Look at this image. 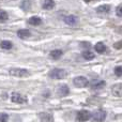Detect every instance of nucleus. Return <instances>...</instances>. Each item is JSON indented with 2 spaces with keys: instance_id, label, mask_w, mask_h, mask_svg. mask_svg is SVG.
I'll use <instances>...</instances> for the list:
<instances>
[{
  "instance_id": "23",
  "label": "nucleus",
  "mask_w": 122,
  "mask_h": 122,
  "mask_svg": "<svg viewBox=\"0 0 122 122\" xmlns=\"http://www.w3.org/2000/svg\"><path fill=\"white\" fill-rule=\"evenodd\" d=\"M115 74H116L117 76H122V66L115 67Z\"/></svg>"
},
{
  "instance_id": "26",
  "label": "nucleus",
  "mask_w": 122,
  "mask_h": 122,
  "mask_svg": "<svg viewBox=\"0 0 122 122\" xmlns=\"http://www.w3.org/2000/svg\"><path fill=\"white\" fill-rule=\"evenodd\" d=\"M80 46L81 47H90L91 44L88 43V42H82V43H80Z\"/></svg>"
},
{
  "instance_id": "6",
  "label": "nucleus",
  "mask_w": 122,
  "mask_h": 122,
  "mask_svg": "<svg viewBox=\"0 0 122 122\" xmlns=\"http://www.w3.org/2000/svg\"><path fill=\"white\" fill-rule=\"evenodd\" d=\"M91 114L88 110H79L77 112V120L80 122H86L90 119Z\"/></svg>"
},
{
  "instance_id": "7",
  "label": "nucleus",
  "mask_w": 122,
  "mask_h": 122,
  "mask_svg": "<svg viewBox=\"0 0 122 122\" xmlns=\"http://www.w3.org/2000/svg\"><path fill=\"white\" fill-rule=\"evenodd\" d=\"M64 23L67 24L70 26H76L78 24V17L75 16V15H67V16L64 17Z\"/></svg>"
},
{
  "instance_id": "13",
  "label": "nucleus",
  "mask_w": 122,
  "mask_h": 122,
  "mask_svg": "<svg viewBox=\"0 0 122 122\" xmlns=\"http://www.w3.org/2000/svg\"><path fill=\"white\" fill-rule=\"evenodd\" d=\"M30 31L28 29H20L17 31V36L20 39H28L30 36Z\"/></svg>"
},
{
  "instance_id": "3",
  "label": "nucleus",
  "mask_w": 122,
  "mask_h": 122,
  "mask_svg": "<svg viewBox=\"0 0 122 122\" xmlns=\"http://www.w3.org/2000/svg\"><path fill=\"white\" fill-rule=\"evenodd\" d=\"M11 101L16 104H27L28 103L27 97L20 94V93H17V92H14L11 95Z\"/></svg>"
},
{
  "instance_id": "2",
  "label": "nucleus",
  "mask_w": 122,
  "mask_h": 122,
  "mask_svg": "<svg viewBox=\"0 0 122 122\" xmlns=\"http://www.w3.org/2000/svg\"><path fill=\"white\" fill-rule=\"evenodd\" d=\"M11 76H14V77H28L29 76V72L25 69H20V67H12L9 71Z\"/></svg>"
},
{
  "instance_id": "27",
  "label": "nucleus",
  "mask_w": 122,
  "mask_h": 122,
  "mask_svg": "<svg viewBox=\"0 0 122 122\" xmlns=\"http://www.w3.org/2000/svg\"><path fill=\"white\" fill-rule=\"evenodd\" d=\"M116 31L118 32V33L122 34V26H121V27H118V28H117V29H116Z\"/></svg>"
},
{
  "instance_id": "4",
  "label": "nucleus",
  "mask_w": 122,
  "mask_h": 122,
  "mask_svg": "<svg viewBox=\"0 0 122 122\" xmlns=\"http://www.w3.org/2000/svg\"><path fill=\"white\" fill-rule=\"evenodd\" d=\"M73 84H74V86L77 87V88H86L89 85V81L84 76H77V77H75L73 79Z\"/></svg>"
},
{
  "instance_id": "1",
  "label": "nucleus",
  "mask_w": 122,
  "mask_h": 122,
  "mask_svg": "<svg viewBox=\"0 0 122 122\" xmlns=\"http://www.w3.org/2000/svg\"><path fill=\"white\" fill-rule=\"evenodd\" d=\"M67 75V72L63 69H53L48 73V76L51 79H63Z\"/></svg>"
},
{
  "instance_id": "24",
  "label": "nucleus",
  "mask_w": 122,
  "mask_h": 122,
  "mask_svg": "<svg viewBox=\"0 0 122 122\" xmlns=\"http://www.w3.org/2000/svg\"><path fill=\"white\" fill-rule=\"evenodd\" d=\"M116 14H117V16L122 17V4H121V5H119V6H117V9H116Z\"/></svg>"
},
{
  "instance_id": "11",
  "label": "nucleus",
  "mask_w": 122,
  "mask_h": 122,
  "mask_svg": "<svg viewBox=\"0 0 122 122\" xmlns=\"http://www.w3.org/2000/svg\"><path fill=\"white\" fill-rule=\"evenodd\" d=\"M106 85V82L104 80H97V81H93L91 82V88L94 89V90H99V89L104 88Z\"/></svg>"
},
{
  "instance_id": "18",
  "label": "nucleus",
  "mask_w": 122,
  "mask_h": 122,
  "mask_svg": "<svg viewBox=\"0 0 122 122\" xmlns=\"http://www.w3.org/2000/svg\"><path fill=\"white\" fill-rule=\"evenodd\" d=\"M110 11V6L107 4H104V5H100L97 8V13H108Z\"/></svg>"
},
{
  "instance_id": "16",
  "label": "nucleus",
  "mask_w": 122,
  "mask_h": 122,
  "mask_svg": "<svg viewBox=\"0 0 122 122\" xmlns=\"http://www.w3.org/2000/svg\"><path fill=\"white\" fill-rule=\"evenodd\" d=\"M82 57L86 60H92V59H94L95 54L91 51H82Z\"/></svg>"
},
{
  "instance_id": "8",
  "label": "nucleus",
  "mask_w": 122,
  "mask_h": 122,
  "mask_svg": "<svg viewBox=\"0 0 122 122\" xmlns=\"http://www.w3.org/2000/svg\"><path fill=\"white\" fill-rule=\"evenodd\" d=\"M112 93L115 97H122V82H119V84H116L112 86Z\"/></svg>"
},
{
  "instance_id": "25",
  "label": "nucleus",
  "mask_w": 122,
  "mask_h": 122,
  "mask_svg": "<svg viewBox=\"0 0 122 122\" xmlns=\"http://www.w3.org/2000/svg\"><path fill=\"white\" fill-rule=\"evenodd\" d=\"M114 48H116V49H121L122 48V40L119 41V42L115 43V44H114Z\"/></svg>"
},
{
  "instance_id": "21",
  "label": "nucleus",
  "mask_w": 122,
  "mask_h": 122,
  "mask_svg": "<svg viewBox=\"0 0 122 122\" xmlns=\"http://www.w3.org/2000/svg\"><path fill=\"white\" fill-rule=\"evenodd\" d=\"M8 18H9L8 13L5 11L0 10V21H5V20H8Z\"/></svg>"
},
{
  "instance_id": "19",
  "label": "nucleus",
  "mask_w": 122,
  "mask_h": 122,
  "mask_svg": "<svg viewBox=\"0 0 122 122\" xmlns=\"http://www.w3.org/2000/svg\"><path fill=\"white\" fill-rule=\"evenodd\" d=\"M31 5H32V2L31 1H23L20 3L21 9H23V10H25V11H29L30 8H31Z\"/></svg>"
},
{
  "instance_id": "10",
  "label": "nucleus",
  "mask_w": 122,
  "mask_h": 122,
  "mask_svg": "<svg viewBox=\"0 0 122 122\" xmlns=\"http://www.w3.org/2000/svg\"><path fill=\"white\" fill-rule=\"evenodd\" d=\"M58 93H59L60 97H65V95H67L70 93L69 87H67L66 85H61V86H59V88H58Z\"/></svg>"
},
{
  "instance_id": "20",
  "label": "nucleus",
  "mask_w": 122,
  "mask_h": 122,
  "mask_svg": "<svg viewBox=\"0 0 122 122\" xmlns=\"http://www.w3.org/2000/svg\"><path fill=\"white\" fill-rule=\"evenodd\" d=\"M0 46L3 49H11L12 48V43H11L10 41H2V42L0 43Z\"/></svg>"
},
{
  "instance_id": "17",
  "label": "nucleus",
  "mask_w": 122,
  "mask_h": 122,
  "mask_svg": "<svg viewBox=\"0 0 122 122\" xmlns=\"http://www.w3.org/2000/svg\"><path fill=\"white\" fill-rule=\"evenodd\" d=\"M49 56H51L53 59H59L61 56H62V51H60V49H55V51H51V54H49Z\"/></svg>"
},
{
  "instance_id": "22",
  "label": "nucleus",
  "mask_w": 122,
  "mask_h": 122,
  "mask_svg": "<svg viewBox=\"0 0 122 122\" xmlns=\"http://www.w3.org/2000/svg\"><path fill=\"white\" fill-rule=\"evenodd\" d=\"M8 119H9V116L6 114H0V122H8Z\"/></svg>"
},
{
  "instance_id": "14",
  "label": "nucleus",
  "mask_w": 122,
  "mask_h": 122,
  "mask_svg": "<svg viewBox=\"0 0 122 122\" xmlns=\"http://www.w3.org/2000/svg\"><path fill=\"white\" fill-rule=\"evenodd\" d=\"M28 24H29V25H32V26H40L41 24H42V19L38 16H32L31 18H29Z\"/></svg>"
},
{
  "instance_id": "15",
  "label": "nucleus",
  "mask_w": 122,
  "mask_h": 122,
  "mask_svg": "<svg viewBox=\"0 0 122 122\" xmlns=\"http://www.w3.org/2000/svg\"><path fill=\"white\" fill-rule=\"evenodd\" d=\"M55 1L54 0H45L44 2H43V8L45 9V10H51L53 8H55Z\"/></svg>"
},
{
  "instance_id": "9",
  "label": "nucleus",
  "mask_w": 122,
  "mask_h": 122,
  "mask_svg": "<svg viewBox=\"0 0 122 122\" xmlns=\"http://www.w3.org/2000/svg\"><path fill=\"white\" fill-rule=\"evenodd\" d=\"M39 119L42 122H54V117L49 112H41L39 115Z\"/></svg>"
},
{
  "instance_id": "5",
  "label": "nucleus",
  "mask_w": 122,
  "mask_h": 122,
  "mask_svg": "<svg viewBox=\"0 0 122 122\" xmlns=\"http://www.w3.org/2000/svg\"><path fill=\"white\" fill-rule=\"evenodd\" d=\"M106 118V112L105 110H97L92 116L91 122H104Z\"/></svg>"
},
{
  "instance_id": "12",
  "label": "nucleus",
  "mask_w": 122,
  "mask_h": 122,
  "mask_svg": "<svg viewBox=\"0 0 122 122\" xmlns=\"http://www.w3.org/2000/svg\"><path fill=\"white\" fill-rule=\"evenodd\" d=\"M94 49L97 51V53H99V54H104L106 51H107V48H106L105 44H104L103 42H99L97 44H95Z\"/></svg>"
}]
</instances>
